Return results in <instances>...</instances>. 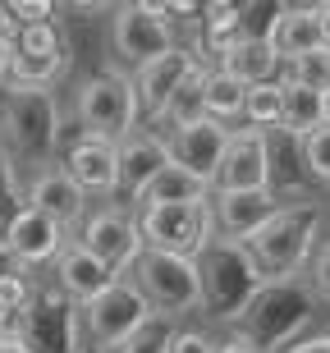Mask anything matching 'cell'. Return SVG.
<instances>
[{
  "label": "cell",
  "instance_id": "cell-12",
  "mask_svg": "<svg viewBox=\"0 0 330 353\" xmlns=\"http://www.w3.org/2000/svg\"><path fill=\"white\" fill-rule=\"evenodd\" d=\"M252 188H271V143L262 129H234L212 193H252Z\"/></svg>",
  "mask_w": 330,
  "mask_h": 353
},
{
  "label": "cell",
  "instance_id": "cell-42",
  "mask_svg": "<svg viewBox=\"0 0 330 353\" xmlns=\"http://www.w3.org/2000/svg\"><path fill=\"white\" fill-rule=\"evenodd\" d=\"M10 65H14V41L0 37V88L10 83Z\"/></svg>",
  "mask_w": 330,
  "mask_h": 353
},
{
  "label": "cell",
  "instance_id": "cell-13",
  "mask_svg": "<svg viewBox=\"0 0 330 353\" xmlns=\"http://www.w3.org/2000/svg\"><path fill=\"white\" fill-rule=\"evenodd\" d=\"M229 133L234 129H225V124H216V119H202V124H188V129L170 133L165 147H170V161L179 165V170H188L193 179H202L207 188H216V170H220V161H225Z\"/></svg>",
  "mask_w": 330,
  "mask_h": 353
},
{
  "label": "cell",
  "instance_id": "cell-3",
  "mask_svg": "<svg viewBox=\"0 0 330 353\" xmlns=\"http://www.w3.org/2000/svg\"><path fill=\"white\" fill-rule=\"evenodd\" d=\"M198 275H202V312L212 321H225V326H234L243 307L252 303V294L266 285L252 252L234 239H216L198 257Z\"/></svg>",
  "mask_w": 330,
  "mask_h": 353
},
{
  "label": "cell",
  "instance_id": "cell-1",
  "mask_svg": "<svg viewBox=\"0 0 330 353\" xmlns=\"http://www.w3.org/2000/svg\"><path fill=\"white\" fill-rule=\"evenodd\" d=\"M321 299L312 294L303 275L293 280H266L252 303L243 307V316L234 321V335H243L248 344H257L262 353H280L293 340H303V330L317 321Z\"/></svg>",
  "mask_w": 330,
  "mask_h": 353
},
{
  "label": "cell",
  "instance_id": "cell-32",
  "mask_svg": "<svg viewBox=\"0 0 330 353\" xmlns=\"http://www.w3.org/2000/svg\"><path fill=\"white\" fill-rule=\"evenodd\" d=\"M303 165H307V174H312V179L330 183V119L303 138Z\"/></svg>",
  "mask_w": 330,
  "mask_h": 353
},
{
  "label": "cell",
  "instance_id": "cell-19",
  "mask_svg": "<svg viewBox=\"0 0 330 353\" xmlns=\"http://www.w3.org/2000/svg\"><path fill=\"white\" fill-rule=\"evenodd\" d=\"M115 152H119V193H129L133 202L143 197L147 183L170 165V147H165V138L152 133V129H133Z\"/></svg>",
  "mask_w": 330,
  "mask_h": 353
},
{
  "label": "cell",
  "instance_id": "cell-20",
  "mask_svg": "<svg viewBox=\"0 0 330 353\" xmlns=\"http://www.w3.org/2000/svg\"><path fill=\"white\" fill-rule=\"evenodd\" d=\"M266 41H271V51L280 55V65H289V60H298V55L326 46L321 5H280L276 23L266 28Z\"/></svg>",
  "mask_w": 330,
  "mask_h": 353
},
{
  "label": "cell",
  "instance_id": "cell-8",
  "mask_svg": "<svg viewBox=\"0 0 330 353\" xmlns=\"http://www.w3.org/2000/svg\"><path fill=\"white\" fill-rule=\"evenodd\" d=\"M83 312L65 289L46 280L23 307V349L28 353H83Z\"/></svg>",
  "mask_w": 330,
  "mask_h": 353
},
{
  "label": "cell",
  "instance_id": "cell-36",
  "mask_svg": "<svg viewBox=\"0 0 330 353\" xmlns=\"http://www.w3.org/2000/svg\"><path fill=\"white\" fill-rule=\"evenodd\" d=\"M19 202V165H14V157L0 147V207H14ZM19 211V207H14ZM10 211V216H14Z\"/></svg>",
  "mask_w": 330,
  "mask_h": 353
},
{
  "label": "cell",
  "instance_id": "cell-21",
  "mask_svg": "<svg viewBox=\"0 0 330 353\" xmlns=\"http://www.w3.org/2000/svg\"><path fill=\"white\" fill-rule=\"evenodd\" d=\"M55 285L65 289L69 299L79 303V307H87V303L96 299V294H106L110 285H115V275L106 271V266L96 262L92 252L83 248L79 239H69L65 252L55 257Z\"/></svg>",
  "mask_w": 330,
  "mask_h": 353
},
{
  "label": "cell",
  "instance_id": "cell-46",
  "mask_svg": "<svg viewBox=\"0 0 330 353\" xmlns=\"http://www.w3.org/2000/svg\"><path fill=\"white\" fill-rule=\"evenodd\" d=\"M0 353H10V349H5V344H0Z\"/></svg>",
  "mask_w": 330,
  "mask_h": 353
},
{
  "label": "cell",
  "instance_id": "cell-17",
  "mask_svg": "<svg viewBox=\"0 0 330 353\" xmlns=\"http://www.w3.org/2000/svg\"><path fill=\"white\" fill-rule=\"evenodd\" d=\"M119 143H106V138H92V133H79L65 152V170L69 179L79 183L87 197H110L119 193Z\"/></svg>",
  "mask_w": 330,
  "mask_h": 353
},
{
  "label": "cell",
  "instance_id": "cell-6",
  "mask_svg": "<svg viewBox=\"0 0 330 353\" xmlns=\"http://www.w3.org/2000/svg\"><path fill=\"white\" fill-rule=\"evenodd\" d=\"M138 230L152 252H174V257H193L212 248L216 239V216L212 202H174V207H143L138 211Z\"/></svg>",
  "mask_w": 330,
  "mask_h": 353
},
{
  "label": "cell",
  "instance_id": "cell-5",
  "mask_svg": "<svg viewBox=\"0 0 330 353\" xmlns=\"http://www.w3.org/2000/svg\"><path fill=\"white\" fill-rule=\"evenodd\" d=\"M129 280L143 289V299L152 303V312L179 316L202 312V275L193 257H174V252H152L147 248L138 257V266L129 271Z\"/></svg>",
  "mask_w": 330,
  "mask_h": 353
},
{
  "label": "cell",
  "instance_id": "cell-33",
  "mask_svg": "<svg viewBox=\"0 0 330 353\" xmlns=\"http://www.w3.org/2000/svg\"><path fill=\"white\" fill-rule=\"evenodd\" d=\"M32 294H37L32 271H28V275H14V280H0V312H23L28 303H32Z\"/></svg>",
  "mask_w": 330,
  "mask_h": 353
},
{
  "label": "cell",
  "instance_id": "cell-10",
  "mask_svg": "<svg viewBox=\"0 0 330 353\" xmlns=\"http://www.w3.org/2000/svg\"><path fill=\"white\" fill-rule=\"evenodd\" d=\"M79 243L92 252L115 280H124V275L138 266V257L147 252L143 230H138V216H129V211H119V207L87 211V221L79 225Z\"/></svg>",
  "mask_w": 330,
  "mask_h": 353
},
{
  "label": "cell",
  "instance_id": "cell-45",
  "mask_svg": "<svg viewBox=\"0 0 330 353\" xmlns=\"http://www.w3.org/2000/svg\"><path fill=\"white\" fill-rule=\"evenodd\" d=\"M10 353H28V349H23V344H19V349H10Z\"/></svg>",
  "mask_w": 330,
  "mask_h": 353
},
{
  "label": "cell",
  "instance_id": "cell-15",
  "mask_svg": "<svg viewBox=\"0 0 330 353\" xmlns=\"http://www.w3.org/2000/svg\"><path fill=\"white\" fill-rule=\"evenodd\" d=\"M285 207V197L276 188H252V193H212V216H216V234L248 243L276 211Z\"/></svg>",
  "mask_w": 330,
  "mask_h": 353
},
{
  "label": "cell",
  "instance_id": "cell-43",
  "mask_svg": "<svg viewBox=\"0 0 330 353\" xmlns=\"http://www.w3.org/2000/svg\"><path fill=\"white\" fill-rule=\"evenodd\" d=\"M321 32H326V46H330V5H321Z\"/></svg>",
  "mask_w": 330,
  "mask_h": 353
},
{
  "label": "cell",
  "instance_id": "cell-26",
  "mask_svg": "<svg viewBox=\"0 0 330 353\" xmlns=\"http://www.w3.org/2000/svg\"><path fill=\"white\" fill-rule=\"evenodd\" d=\"M280 83H285V124H280V129L298 133V138L321 129V124H326V97L303 88V83H293V79H280Z\"/></svg>",
  "mask_w": 330,
  "mask_h": 353
},
{
  "label": "cell",
  "instance_id": "cell-11",
  "mask_svg": "<svg viewBox=\"0 0 330 353\" xmlns=\"http://www.w3.org/2000/svg\"><path fill=\"white\" fill-rule=\"evenodd\" d=\"M110 41H115L119 60L143 69V65H152V60L174 51V28L152 5H119L115 19H110Z\"/></svg>",
  "mask_w": 330,
  "mask_h": 353
},
{
  "label": "cell",
  "instance_id": "cell-7",
  "mask_svg": "<svg viewBox=\"0 0 330 353\" xmlns=\"http://www.w3.org/2000/svg\"><path fill=\"white\" fill-rule=\"evenodd\" d=\"M138 92L133 79L106 69V74H92V79L79 88V124L83 133L92 138H106V143H124L133 129H138Z\"/></svg>",
  "mask_w": 330,
  "mask_h": 353
},
{
  "label": "cell",
  "instance_id": "cell-14",
  "mask_svg": "<svg viewBox=\"0 0 330 353\" xmlns=\"http://www.w3.org/2000/svg\"><path fill=\"white\" fill-rule=\"evenodd\" d=\"M198 65H202V55H198V51H188V46H174L170 55H161V60H152V65L138 69L133 92H138V110L147 115V124H161V115H165L170 97L179 92V83H184Z\"/></svg>",
  "mask_w": 330,
  "mask_h": 353
},
{
  "label": "cell",
  "instance_id": "cell-37",
  "mask_svg": "<svg viewBox=\"0 0 330 353\" xmlns=\"http://www.w3.org/2000/svg\"><path fill=\"white\" fill-rule=\"evenodd\" d=\"M170 353H216V340L207 330H179L170 344Z\"/></svg>",
  "mask_w": 330,
  "mask_h": 353
},
{
  "label": "cell",
  "instance_id": "cell-29",
  "mask_svg": "<svg viewBox=\"0 0 330 353\" xmlns=\"http://www.w3.org/2000/svg\"><path fill=\"white\" fill-rule=\"evenodd\" d=\"M14 55H23V60H60L69 55V41L60 32V23H37V28H19L14 32Z\"/></svg>",
  "mask_w": 330,
  "mask_h": 353
},
{
  "label": "cell",
  "instance_id": "cell-22",
  "mask_svg": "<svg viewBox=\"0 0 330 353\" xmlns=\"http://www.w3.org/2000/svg\"><path fill=\"white\" fill-rule=\"evenodd\" d=\"M234 83H243V88H257V83H276L280 79V55L271 51V41L266 37H243L238 46H229V51L220 55V65Z\"/></svg>",
  "mask_w": 330,
  "mask_h": 353
},
{
  "label": "cell",
  "instance_id": "cell-30",
  "mask_svg": "<svg viewBox=\"0 0 330 353\" xmlns=\"http://www.w3.org/2000/svg\"><path fill=\"white\" fill-rule=\"evenodd\" d=\"M174 335H179V326H174V316H161V312H152V316L143 321V326H138V330L129 335V340L119 344L115 353H170Z\"/></svg>",
  "mask_w": 330,
  "mask_h": 353
},
{
  "label": "cell",
  "instance_id": "cell-27",
  "mask_svg": "<svg viewBox=\"0 0 330 353\" xmlns=\"http://www.w3.org/2000/svg\"><path fill=\"white\" fill-rule=\"evenodd\" d=\"M243 101H248V88L234 83L225 69H207V119L225 124L229 129V119L243 115Z\"/></svg>",
  "mask_w": 330,
  "mask_h": 353
},
{
  "label": "cell",
  "instance_id": "cell-39",
  "mask_svg": "<svg viewBox=\"0 0 330 353\" xmlns=\"http://www.w3.org/2000/svg\"><path fill=\"white\" fill-rule=\"evenodd\" d=\"M280 353H330V330H317V335H303V340H293L289 349Z\"/></svg>",
  "mask_w": 330,
  "mask_h": 353
},
{
  "label": "cell",
  "instance_id": "cell-38",
  "mask_svg": "<svg viewBox=\"0 0 330 353\" xmlns=\"http://www.w3.org/2000/svg\"><path fill=\"white\" fill-rule=\"evenodd\" d=\"M0 344L5 349L23 344V312H0Z\"/></svg>",
  "mask_w": 330,
  "mask_h": 353
},
{
  "label": "cell",
  "instance_id": "cell-35",
  "mask_svg": "<svg viewBox=\"0 0 330 353\" xmlns=\"http://www.w3.org/2000/svg\"><path fill=\"white\" fill-rule=\"evenodd\" d=\"M307 266H312V280H307L312 294L330 307V239H321V248L312 252V262H307Z\"/></svg>",
  "mask_w": 330,
  "mask_h": 353
},
{
  "label": "cell",
  "instance_id": "cell-16",
  "mask_svg": "<svg viewBox=\"0 0 330 353\" xmlns=\"http://www.w3.org/2000/svg\"><path fill=\"white\" fill-rule=\"evenodd\" d=\"M28 207L41 211L46 221H55L65 234L87 221V193L69 179L65 165H46V170H37V179L28 183Z\"/></svg>",
  "mask_w": 330,
  "mask_h": 353
},
{
  "label": "cell",
  "instance_id": "cell-4",
  "mask_svg": "<svg viewBox=\"0 0 330 353\" xmlns=\"http://www.w3.org/2000/svg\"><path fill=\"white\" fill-rule=\"evenodd\" d=\"M0 133L10 143V157L46 161L60 147V110L46 88H0Z\"/></svg>",
  "mask_w": 330,
  "mask_h": 353
},
{
  "label": "cell",
  "instance_id": "cell-9",
  "mask_svg": "<svg viewBox=\"0 0 330 353\" xmlns=\"http://www.w3.org/2000/svg\"><path fill=\"white\" fill-rule=\"evenodd\" d=\"M147 316H152V303H147L143 289L124 275V280H115L106 294H96V299L83 307V330H87V340L101 353H115Z\"/></svg>",
  "mask_w": 330,
  "mask_h": 353
},
{
  "label": "cell",
  "instance_id": "cell-41",
  "mask_svg": "<svg viewBox=\"0 0 330 353\" xmlns=\"http://www.w3.org/2000/svg\"><path fill=\"white\" fill-rule=\"evenodd\" d=\"M216 353H262V349H257V344H248L243 335H229V340L216 344Z\"/></svg>",
  "mask_w": 330,
  "mask_h": 353
},
{
  "label": "cell",
  "instance_id": "cell-24",
  "mask_svg": "<svg viewBox=\"0 0 330 353\" xmlns=\"http://www.w3.org/2000/svg\"><path fill=\"white\" fill-rule=\"evenodd\" d=\"M248 37L243 23V5H202V51L220 60L229 46Z\"/></svg>",
  "mask_w": 330,
  "mask_h": 353
},
{
  "label": "cell",
  "instance_id": "cell-25",
  "mask_svg": "<svg viewBox=\"0 0 330 353\" xmlns=\"http://www.w3.org/2000/svg\"><path fill=\"white\" fill-rule=\"evenodd\" d=\"M202 119H207V65H198L179 83V92L170 97L161 124H170V133H179V129H188V124H202Z\"/></svg>",
  "mask_w": 330,
  "mask_h": 353
},
{
  "label": "cell",
  "instance_id": "cell-44",
  "mask_svg": "<svg viewBox=\"0 0 330 353\" xmlns=\"http://www.w3.org/2000/svg\"><path fill=\"white\" fill-rule=\"evenodd\" d=\"M326 119H330V92H326Z\"/></svg>",
  "mask_w": 330,
  "mask_h": 353
},
{
  "label": "cell",
  "instance_id": "cell-31",
  "mask_svg": "<svg viewBox=\"0 0 330 353\" xmlns=\"http://www.w3.org/2000/svg\"><path fill=\"white\" fill-rule=\"evenodd\" d=\"M280 79H293L303 83V88L321 92L326 97L330 92V46H317V51L298 55V60H289V65H280Z\"/></svg>",
  "mask_w": 330,
  "mask_h": 353
},
{
  "label": "cell",
  "instance_id": "cell-28",
  "mask_svg": "<svg viewBox=\"0 0 330 353\" xmlns=\"http://www.w3.org/2000/svg\"><path fill=\"white\" fill-rule=\"evenodd\" d=\"M243 119H248V129H280L285 124V83H257L248 88V101H243Z\"/></svg>",
  "mask_w": 330,
  "mask_h": 353
},
{
  "label": "cell",
  "instance_id": "cell-2",
  "mask_svg": "<svg viewBox=\"0 0 330 353\" xmlns=\"http://www.w3.org/2000/svg\"><path fill=\"white\" fill-rule=\"evenodd\" d=\"M321 225H326V207L303 197V202H285L257 234L243 243L252 252V262L266 280H293L312 262V252L321 248Z\"/></svg>",
  "mask_w": 330,
  "mask_h": 353
},
{
  "label": "cell",
  "instance_id": "cell-18",
  "mask_svg": "<svg viewBox=\"0 0 330 353\" xmlns=\"http://www.w3.org/2000/svg\"><path fill=\"white\" fill-rule=\"evenodd\" d=\"M5 243H10V248L19 252V262L32 271V266H46V262L55 266V257H60L65 243H69V234L55 221H46L41 211H32L23 202V207L5 221Z\"/></svg>",
  "mask_w": 330,
  "mask_h": 353
},
{
  "label": "cell",
  "instance_id": "cell-40",
  "mask_svg": "<svg viewBox=\"0 0 330 353\" xmlns=\"http://www.w3.org/2000/svg\"><path fill=\"white\" fill-rule=\"evenodd\" d=\"M14 275H28V266L19 262V252L0 239V280H14Z\"/></svg>",
  "mask_w": 330,
  "mask_h": 353
},
{
  "label": "cell",
  "instance_id": "cell-34",
  "mask_svg": "<svg viewBox=\"0 0 330 353\" xmlns=\"http://www.w3.org/2000/svg\"><path fill=\"white\" fill-rule=\"evenodd\" d=\"M5 14L14 19V28H37V23H51L55 5H51V0H10Z\"/></svg>",
  "mask_w": 330,
  "mask_h": 353
},
{
  "label": "cell",
  "instance_id": "cell-23",
  "mask_svg": "<svg viewBox=\"0 0 330 353\" xmlns=\"http://www.w3.org/2000/svg\"><path fill=\"white\" fill-rule=\"evenodd\" d=\"M174 202H212V188H207L202 179H193L188 170H179V165L170 161V165H165V170L143 188L138 211H143V207H174Z\"/></svg>",
  "mask_w": 330,
  "mask_h": 353
}]
</instances>
